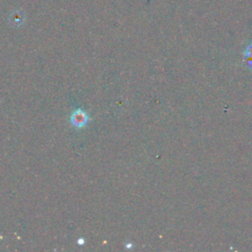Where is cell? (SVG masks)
I'll return each instance as SVG.
<instances>
[{
    "instance_id": "6da1fadb",
    "label": "cell",
    "mask_w": 252,
    "mask_h": 252,
    "mask_svg": "<svg viewBox=\"0 0 252 252\" xmlns=\"http://www.w3.org/2000/svg\"><path fill=\"white\" fill-rule=\"evenodd\" d=\"M89 117L87 115L86 112H84L83 110H76L72 116H71V122L73 123V125H75L76 127H83L86 125V123L88 122Z\"/></svg>"
},
{
    "instance_id": "7a4b0ae2",
    "label": "cell",
    "mask_w": 252,
    "mask_h": 252,
    "mask_svg": "<svg viewBox=\"0 0 252 252\" xmlns=\"http://www.w3.org/2000/svg\"><path fill=\"white\" fill-rule=\"evenodd\" d=\"M244 57L246 59L248 68L252 69V43H250L244 50Z\"/></svg>"
}]
</instances>
